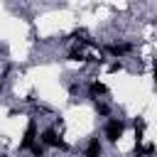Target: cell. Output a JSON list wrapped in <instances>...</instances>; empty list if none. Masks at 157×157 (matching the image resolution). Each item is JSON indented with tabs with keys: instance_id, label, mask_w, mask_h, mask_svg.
<instances>
[{
	"instance_id": "5",
	"label": "cell",
	"mask_w": 157,
	"mask_h": 157,
	"mask_svg": "<svg viewBox=\"0 0 157 157\" xmlns=\"http://www.w3.org/2000/svg\"><path fill=\"white\" fill-rule=\"evenodd\" d=\"M108 52H110L113 56H123V54H128V52H130V44H110V47H108Z\"/></svg>"
},
{
	"instance_id": "7",
	"label": "cell",
	"mask_w": 157,
	"mask_h": 157,
	"mask_svg": "<svg viewBox=\"0 0 157 157\" xmlns=\"http://www.w3.org/2000/svg\"><path fill=\"white\" fill-rule=\"evenodd\" d=\"M29 150H32V155H44V142H37V145L32 142Z\"/></svg>"
},
{
	"instance_id": "9",
	"label": "cell",
	"mask_w": 157,
	"mask_h": 157,
	"mask_svg": "<svg viewBox=\"0 0 157 157\" xmlns=\"http://www.w3.org/2000/svg\"><path fill=\"white\" fill-rule=\"evenodd\" d=\"M96 113H98V115H108V105H103V103H96Z\"/></svg>"
},
{
	"instance_id": "10",
	"label": "cell",
	"mask_w": 157,
	"mask_h": 157,
	"mask_svg": "<svg viewBox=\"0 0 157 157\" xmlns=\"http://www.w3.org/2000/svg\"><path fill=\"white\" fill-rule=\"evenodd\" d=\"M108 69H110V71H120V64H118V61H113V64H110Z\"/></svg>"
},
{
	"instance_id": "12",
	"label": "cell",
	"mask_w": 157,
	"mask_h": 157,
	"mask_svg": "<svg viewBox=\"0 0 157 157\" xmlns=\"http://www.w3.org/2000/svg\"><path fill=\"white\" fill-rule=\"evenodd\" d=\"M0 91H2V86H0Z\"/></svg>"
},
{
	"instance_id": "8",
	"label": "cell",
	"mask_w": 157,
	"mask_h": 157,
	"mask_svg": "<svg viewBox=\"0 0 157 157\" xmlns=\"http://www.w3.org/2000/svg\"><path fill=\"white\" fill-rule=\"evenodd\" d=\"M69 59H71V61H78V59H83L81 49H71V52H69Z\"/></svg>"
},
{
	"instance_id": "6",
	"label": "cell",
	"mask_w": 157,
	"mask_h": 157,
	"mask_svg": "<svg viewBox=\"0 0 157 157\" xmlns=\"http://www.w3.org/2000/svg\"><path fill=\"white\" fill-rule=\"evenodd\" d=\"M88 91H91V96L96 98V96H103V93H105V86H103V83H98V81H93Z\"/></svg>"
},
{
	"instance_id": "2",
	"label": "cell",
	"mask_w": 157,
	"mask_h": 157,
	"mask_svg": "<svg viewBox=\"0 0 157 157\" xmlns=\"http://www.w3.org/2000/svg\"><path fill=\"white\" fill-rule=\"evenodd\" d=\"M34 137H37V125H34V123H29V125H27V130H25V140H22V145H20V147H22V150H27V147L34 142Z\"/></svg>"
},
{
	"instance_id": "4",
	"label": "cell",
	"mask_w": 157,
	"mask_h": 157,
	"mask_svg": "<svg viewBox=\"0 0 157 157\" xmlns=\"http://www.w3.org/2000/svg\"><path fill=\"white\" fill-rule=\"evenodd\" d=\"M101 150H103V147H101L98 137H93V140L88 142V147H86V155H88V157H98V155H101Z\"/></svg>"
},
{
	"instance_id": "11",
	"label": "cell",
	"mask_w": 157,
	"mask_h": 157,
	"mask_svg": "<svg viewBox=\"0 0 157 157\" xmlns=\"http://www.w3.org/2000/svg\"><path fill=\"white\" fill-rule=\"evenodd\" d=\"M152 76H155V86H157V61H155V71H152Z\"/></svg>"
},
{
	"instance_id": "1",
	"label": "cell",
	"mask_w": 157,
	"mask_h": 157,
	"mask_svg": "<svg viewBox=\"0 0 157 157\" xmlns=\"http://www.w3.org/2000/svg\"><path fill=\"white\" fill-rule=\"evenodd\" d=\"M123 123L120 120H110L108 125H105V137H108V142H118V137L123 135Z\"/></svg>"
},
{
	"instance_id": "3",
	"label": "cell",
	"mask_w": 157,
	"mask_h": 157,
	"mask_svg": "<svg viewBox=\"0 0 157 157\" xmlns=\"http://www.w3.org/2000/svg\"><path fill=\"white\" fill-rule=\"evenodd\" d=\"M42 142H44V145H49V147H59V137H56V130H54V128H47V130L42 132Z\"/></svg>"
}]
</instances>
